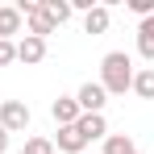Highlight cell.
I'll return each mask as SVG.
<instances>
[{"label": "cell", "instance_id": "1", "mask_svg": "<svg viewBox=\"0 0 154 154\" xmlns=\"http://www.w3.org/2000/svg\"><path fill=\"white\" fill-rule=\"evenodd\" d=\"M100 83L108 96H125L129 88H133V58H129L125 50H108L100 58Z\"/></svg>", "mask_w": 154, "mask_h": 154}, {"label": "cell", "instance_id": "2", "mask_svg": "<svg viewBox=\"0 0 154 154\" xmlns=\"http://www.w3.org/2000/svg\"><path fill=\"white\" fill-rule=\"evenodd\" d=\"M0 129L8 137L21 133V129H29V104L25 100H0Z\"/></svg>", "mask_w": 154, "mask_h": 154}, {"label": "cell", "instance_id": "3", "mask_svg": "<svg viewBox=\"0 0 154 154\" xmlns=\"http://www.w3.org/2000/svg\"><path fill=\"white\" fill-rule=\"evenodd\" d=\"M13 8L25 17V25H29V33H33V38H50V33H54V25L46 21V13L38 8V0H21V4H13Z\"/></svg>", "mask_w": 154, "mask_h": 154}, {"label": "cell", "instance_id": "4", "mask_svg": "<svg viewBox=\"0 0 154 154\" xmlns=\"http://www.w3.org/2000/svg\"><path fill=\"white\" fill-rule=\"evenodd\" d=\"M75 104H79V112H104V104H108V92H104L100 83H92V79H88V83L75 92Z\"/></svg>", "mask_w": 154, "mask_h": 154}, {"label": "cell", "instance_id": "5", "mask_svg": "<svg viewBox=\"0 0 154 154\" xmlns=\"http://www.w3.org/2000/svg\"><path fill=\"white\" fill-rule=\"evenodd\" d=\"M75 129L83 133V142L92 146V142H100V137H108V121H104V112H83L75 121Z\"/></svg>", "mask_w": 154, "mask_h": 154}, {"label": "cell", "instance_id": "6", "mask_svg": "<svg viewBox=\"0 0 154 154\" xmlns=\"http://www.w3.org/2000/svg\"><path fill=\"white\" fill-rule=\"evenodd\" d=\"M54 150H63V154H88V142H83V133H79L75 125H63L58 133H54Z\"/></svg>", "mask_w": 154, "mask_h": 154}, {"label": "cell", "instance_id": "7", "mask_svg": "<svg viewBox=\"0 0 154 154\" xmlns=\"http://www.w3.org/2000/svg\"><path fill=\"white\" fill-rule=\"evenodd\" d=\"M17 58H21L25 67L42 63V58H46V38H33V33H25V38L17 42Z\"/></svg>", "mask_w": 154, "mask_h": 154}, {"label": "cell", "instance_id": "8", "mask_svg": "<svg viewBox=\"0 0 154 154\" xmlns=\"http://www.w3.org/2000/svg\"><path fill=\"white\" fill-rule=\"evenodd\" d=\"M108 25H112V13L104 8V4H92L88 13H83V33H108Z\"/></svg>", "mask_w": 154, "mask_h": 154}, {"label": "cell", "instance_id": "9", "mask_svg": "<svg viewBox=\"0 0 154 154\" xmlns=\"http://www.w3.org/2000/svg\"><path fill=\"white\" fill-rule=\"evenodd\" d=\"M50 117L54 121H58V129L63 125H75L79 117H83V112H79V104H75V96H58V100L50 104Z\"/></svg>", "mask_w": 154, "mask_h": 154}, {"label": "cell", "instance_id": "10", "mask_svg": "<svg viewBox=\"0 0 154 154\" xmlns=\"http://www.w3.org/2000/svg\"><path fill=\"white\" fill-rule=\"evenodd\" d=\"M137 54H142L146 63H154V17H146V21L137 25Z\"/></svg>", "mask_w": 154, "mask_h": 154}, {"label": "cell", "instance_id": "11", "mask_svg": "<svg viewBox=\"0 0 154 154\" xmlns=\"http://www.w3.org/2000/svg\"><path fill=\"white\" fill-rule=\"evenodd\" d=\"M38 8L46 13V21H50L54 29H58L67 17H71V4H67V0H38Z\"/></svg>", "mask_w": 154, "mask_h": 154}, {"label": "cell", "instance_id": "12", "mask_svg": "<svg viewBox=\"0 0 154 154\" xmlns=\"http://www.w3.org/2000/svg\"><path fill=\"white\" fill-rule=\"evenodd\" d=\"M100 154H142V150H137V142H133V137H125V133H108Z\"/></svg>", "mask_w": 154, "mask_h": 154}, {"label": "cell", "instance_id": "13", "mask_svg": "<svg viewBox=\"0 0 154 154\" xmlns=\"http://www.w3.org/2000/svg\"><path fill=\"white\" fill-rule=\"evenodd\" d=\"M129 92H137L142 100H154V67H142V71H133V88Z\"/></svg>", "mask_w": 154, "mask_h": 154}, {"label": "cell", "instance_id": "14", "mask_svg": "<svg viewBox=\"0 0 154 154\" xmlns=\"http://www.w3.org/2000/svg\"><path fill=\"white\" fill-rule=\"evenodd\" d=\"M13 33H21V13L0 8V42H13Z\"/></svg>", "mask_w": 154, "mask_h": 154}, {"label": "cell", "instance_id": "15", "mask_svg": "<svg viewBox=\"0 0 154 154\" xmlns=\"http://www.w3.org/2000/svg\"><path fill=\"white\" fill-rule=\"evenodd\" d=\"M25 154H54L50 137H25Z\"/></svg>", "mask_w": 154, "mask_h": 154}, {"label": "cell", "instance_id": "16", "mask_svg": "<svg viewBox=\"0 0 154 154\" xmlns=\"http://www.w3.org/2000/svg\"><path fill=\"white\" fill-rule=\"evenodd\" d=\"M129 13L146 21V17H154V0H129Z\"/></svg>", "mask_w": 154, "mask_h": 154}, {"label": "cell", "instance_id": "17", "mask_svg": "<svg viewBox=\"0 0 154 154\" xmlns=\"http://www.w3.org/2000/svg\"><path fill=\"white\" fill-rule=\"evenodd\" d=\"M17 58V42H0V67H8Z\"/></svg>", "mask_w": 154, "mask_h": 154}, {"label": "cell", "instance_id": "18", "mask_svg": "<svg viewBox=\"0 0 154 154\" xmlns=\"http://www.w3.org/2000/svg\"><path fill=\"white\" fill-rule=\"evenodd\" d=\"M8 142H13V137H8V133L0 129V154H8Z\"/></svg>", "mask_w": 154, "mask_h": 154}]
</instances>
